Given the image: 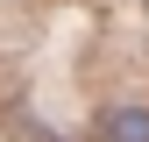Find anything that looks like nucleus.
<instances>
[{"mask_svg":"<svg viewBox=\"0 0 149 142\" xmlns=\"http://www.w3.org/2000/svg\"><path fill=\"white\" fill-rule=\"evenodd\" d=\"M100 135L107 142H149V106H114Z\"/></svg>","mask_w":149,"mask_h":142,"instance_id":"obj_1","label":"nucleus"}]
</instances>
